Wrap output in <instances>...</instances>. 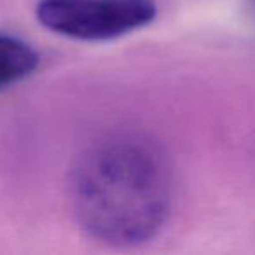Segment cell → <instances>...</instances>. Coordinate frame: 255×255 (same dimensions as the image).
Here are the masks:
<instances>
[{"instance_id": "cell-1", "label": "cell", "mask_w": 255, "mask_h": 255, "mask_svg": "<svg viewBox=\"0 0 255 255\" xmlns=\"http://www.w3.org/2000/svg\"><path fill=\"white\" fill-rule=\"evenodd\" d=\"M173 168L149 135L116 131L89 143L70 168L68 198L91 240L131 248L157 236L173 208Z\"/></svg>"}, {"instance_id": "cell-3", "label": "cell", "mask_w": 255, "mask_h": 255, "mask_svg": "<svg viewBox=\"0 0 255 255\" xmlns=\"http://www.w3.org/2000/svg\"><path fill=\"white\" fill-rule=\"evenodd\" d=\"M39 63L40 56L32 44L0 32V91L28 79Z\"/></svg>"}, {"instance_id": "cell-2", "label": "cell", "mask_w": 255, "mask_h": 255, "mask_svg": "<svg viewBox=\"0 0 255 255\" xmlns=\"http://www.w3.org/2000/svg\"><path fill=\"white\" fill-rule=\"evenodd\" d=\"M35 16L56 35L105 42L149 26L157 5L154 0H39Z\"/></svg>"}, {"instance_id": "cell-4", "label": "cell", "mask_w": 255, "mask_h": 255, "mask_svg": "<svg viewBox=\"0 0 255 255\" xmlns=\"http://www.w3.org/2000/svg\"><path fill=\"white\" fill-rule=\"evenodd\" d=\"M245 5H247V11L252 18L255 19V0H245Z\"/></svg>"}]
</instances>
